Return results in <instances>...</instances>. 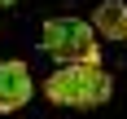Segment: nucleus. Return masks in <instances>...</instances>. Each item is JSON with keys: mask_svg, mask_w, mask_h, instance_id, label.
<instances>
[{"mask_svg": "<svg viewBox=\"0 0 127 119\" xmlns=\"http://www.w3.org/2000/svg\"><path fill=\"white\" fill-rule=\"evenodd\" d=\"M31 102V71L22 62H0V115L22 110Z\"/></svg>", "mask_w": 127, "mask_h": 119, "instance_id": "obj_3", "label": "nucleus"}, {"mask_svg": "<svg viewBox=\"0 0 127 119\" xmlns=\"http://www.w3.org/2000/svg\"><path fill=\"white\" fill-rule=\"evenodd\" d=\"M39 49L48 53V57H57V62H88V66L101 62L96 31L83 18H48L44 31H39Z\"/></svg>", "mask_w": 127, "mask_h": 119, "instance_id": "obj_2", "label": "nucleus"}, {"mask_svg": "<svg viewBox=\"0 0 127 119\" xmlns=\"http://www.w3.org/2000/svg\"><path fill=\"white\" fill-rule=\"evenodd\" d=\"M92 31L105 40H127V4L123 0H105V4H96V13H92Z\"/></svg>", "mask_w": 127, "mask_h": 119, "instance_id": "obj_4", "label": "nucleus"}, {"mask_svg": "<svg viewBox=\"0 0 127 119\" xmlns=\"http://www.w3.org/2000/svg\"><path fill=\"white\" fill-rule=\"evenodd\" d=\"M0 4H13V0H0Z\"/></svg>", "mask_w": 127, "mask_h": 119, "instance_id": "obj_5", "label": "nucleus"}, {"mask_svg": "<svg viewBox=\"0 0 127 119\" xmlns=\"http://www.w3.org/2000/svg\"><path fill=\"white\" fill-rule=\"evenodd\" d=\"M44 93H48V102H57V106H75V110H88V106L110 102V93H114V79L105 75L101 66L70 62V66H62L57 75H48Z\"/></svg>", "mask_w": 127, "mask_h": 119, "instance_id": "obj_1", "label": "nucleus"}]
</instances>
